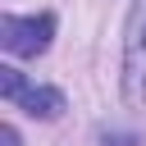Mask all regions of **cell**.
I'll return each instance as SVG.
<instances>
[{
  "instance_id": "2",
  "label": "cell",
  "mask_w": 146,
  "mask_h": 146,
  "mask_svg": "<svg viewBox=\"0 0 146 146\" xmlns=\"http://www.w3.org/2000/svg\"><path fill=\"white\" fill-rule=\"evenodd\" d=\"M55 36V14H32V18H18V14H5L0 18V46L9 55H41Z\"/></svg>"
},
{
  "instance_id": "3",
  "label": "cell",
  "mask_w": 146,
  "mask_h": 146,
  "mask_svg": "<svg viewBox=\"0 0 146 146\" xmlns=\"http://www.w3.org/2000/svg\"><path fill=\"white\" fill-rule=\"evenodd\" d=\"M18 110L32 114V119H59L64 91H55V87H27V91L18 96Z\"/></svg>"
},
{
  "instance_id": "5",
  "label": "cell",
  "mask_w": 146,
  "mask_h": 146,
  "mask_svg": "<svg viewBox=\"0 0 146 146\" xmlns=\"http://www.w3.org/2000/svg\"><path fill=\"white\" fill-rule=\"evenodd\" d=\"M0 141H5V146H18V132H14L9 123H5V128H0Z\"/></svg>"
},
{
  "instance_id": "4",
  "label": "cell",
  "mask_w": 146,
  "mask_h": 146,
  "mask_svg": "<svg viewBox=\"0 0 146 146\" xmlns=\"http://www.w3.org/2000/svg\"><path fill=\"white\" fill-rule=\"evenodd\" d=\"M23 91H27V87H23V73H18V68H0V96H5V100H18Z\"/></svg>"
},
{
  "instance_id": "1",
  "label": "cell",
  "mask_w": 146,
  "mask_h": 146,
  "mask_svg": "<svg viewBox=\"0 0 146 146\" xmlns=\"http://www.w3.org/2000/svg\"><path fill=\"white\" fill-rule=\"evenodd\" d=\"M123 100H146V0H132L128 27H123Z\"/></svg>"
}]
</instances>
